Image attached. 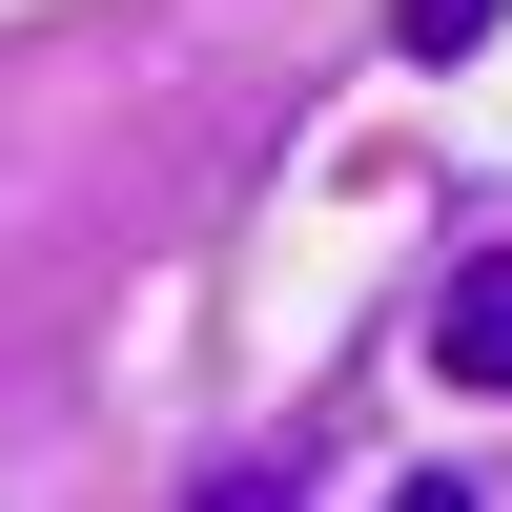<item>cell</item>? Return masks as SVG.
<instances>
[{"label": "cell", "mask_w": 512, "mask_h": 512, "mask_svg": "<svg viewBox=\"0 0 512 512\" xmlns=\"http://www.w3.org/2000/svg\"><path fill=\"white\" fill-rule=\"evenodd\" d=\"M492 41V0H390V62H472Z\"/></svg>", "instance_id": "cell-2"}, {"label": "cell", "mask_w": 512, "mask_h": 512, "mask_svg": "<svg viewBox=\"0 0 512 512\" xmlns=\"http://www.w3.org/2000/svg\"><path fill=\"white\" fill-rule=\"evenodd\" d=\"M431 369H451V390H512V246H451V287H431Z\"/></svg>", "instance_id": "cell-1"}, {"label": "cell", "mask_w": 512, "mask_h": 512, "mask_svg": "<svg viewBox=\"0 0 512 512\" xmlns=\"http://www.w3.org/2000/svg\"><path fill=\"white\" fill-rule=\"evenodd\" d=\"M185 512H308V492H287V451H246V472H205Z\"/></svg>", "instance_id": "cell-3"}]
</instances>
